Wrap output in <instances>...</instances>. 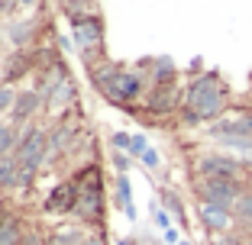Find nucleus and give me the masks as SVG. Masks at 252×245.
I'll return each mask as SVG.
<instances>
[{
    "instance_id": "obj_1",
    "label": "nucleus",
    "mask_w": 252,
    "mask_h": 245,
    "mask_svg": "<svg viewBox=\"0 0 252 245\" xmlns=\"http://www.w3.org/2000/svg\"><path fill=\"white\" fill-rule=\"evenodd\" d=\"M226 104H230V94H226V87L220 81V71H207V75L194 78L185 90V107H191L204 123L207 119H220Z\"/></svg>"
},
{
    "instance_id": "obj_2",
    "label": "nucleus",
    "mask_w": 252,
    "mask_h": 245,
    "mask_svg": "<svg viewBox=\"0 0 252 245\" xmlns=\"http://www.w3.org/2000/svg\"><path fill=\"white\" fill-rule=\"evenodd\" d=\"M194 191H197L200 203H210V207H220V210H233L236 200H239V193H243V187H239V181L200 178L197 184H194Z\"/></svg>"
},
{
    "instance_id": "obj_3",
    "label": "nucleus",
    "mask_w": 252,
    "mask_h": 245,
    "mask_svg": "<svg viewBox=\"0 0 252 245\" xmlns=\"http://www.w3.org/2000/svg\"><path fill=\"white\" fill-rule=\"evenodd\" d=\"M13 158H16L20 168L39 171V164L49 158V136H45L42 129H26L20 145H16V152H13Z\"/></svg>"
},
{
    "instance_id": "obj_4",
    "label": "nucleus",
    "mask_w": 252,
    "mask_h": 245,
    "mask_svg": "<svg viewBox=\"0 0 252 245\" xmlns=\"http://www.w3.org/2000/svg\"><path fill=\"white\" fill-rule=\"evenodd\" d=\"M246 162L226 155V152H210V155L197 158V174L200 178H223V181H239Z\"/></svg>"
},
{
    "instance_id": "obj_5",
    "label": "nucleus",
    "mask_w": 252,
    "mask_h": 245,
    "mask_svg": "<svg viewBox=\"0 0 252 245\" xmlns=\"http://www.w3.org/2000/svg\"><path fill=\"white\" fill-rule=\"evenodd\" d=\"M74 45L81 52H94L104 45V23L100 16H74Z\"/></svg>"
},
{
    "instance_id": "obj_6",
    "label": "nucleus",
    "mask_w": 252,
    "mask_h": 245,
    "mask_svg": "<svg viewBox=\"0 0 252 245\" xmlns=\"http://www.w3.org/2000/svg\"><path fill=\"white\" fill-rule=\"evenodd\" d=\"M178 107H185V94H181L175 84H162V87H152V94L146 97V110L152 116H168Z\"/></svg>"
},
{
    "instance_id": "obj_7",
    "label": "nucleus",
    "mask_w": 252,
    "mask_h": 245,
    "mask_svg": "<svg viewBox=\"0 0 252 245\" xmlns=\"http://www.w3.org/2000/svg\"><path fill=\"white\" fill-rule=\"evenodd\" d=\"M78 197H81V191H78V184L74 181H62L59 187H55L49 197H45V213H74V207H78Z\"/></svg>"
},
{
    "instance_id": "obj_8",
    "label": "nucleus",
    "mask_w": 252,
    "mask_h": 245,
    "mask_svg": "<svg viewBox=\"0 0 252 245\" xmlns=\"http://www.w3.org/2000/svg\"><path fill=\"white\" fill-rule=\"evenodd\" d=\"M197 219L204 223L207 232H217V236L233 232V223H236L233 210H220V207H210V203H200V207H197Z\"/></svg>"
},
{
    "instance_id": "obj_9",
    "label": "nucleus",
    "mask_w": 252,
    "mask_h": 245,
    "mask_svg": "<svg viewBox=\"0 0 252 245\" xmlns=\"http://www.w3.org/2000/svg\"><path fill=\"white\" fill-rule=\"evenodd\" d=\"M74 213L81 216L84 223H97L100 213H104V191H81Z\"/></svg>"
},
{
    "instance_id": "obj_10",
    "label": "nucleus",
    "mask_w": 252,
    "mask_h": 245,
    "mask_svg": "<svg viewBox=\"0 0 252 245\" xmlns=\"http://www.w3.org/2000/svg\"><path fill=\"white\" fill-rule=\"evenodd\" d=\"M142 81H146V78H142L139 71H123V78H120L117 94H113L110 104H126V100H139V97H142Z\"/></svg>"
},
{
    "instance_id": "obj_11",
    "label": "nucleus",
    "mask_w": 252,
    "mask_h": 245,
    "mask_svg": "<svg viewBox=\"0 0 252 245\" xmlns=\"http://www.w3.org/2000/svg\"><path fill=\"white\" fill-rule=\"evenodd\" d=\"M39 107H42V94L39 90H23V94H16L13 119L16 123H26V119H32L39 113Z\"/></svg>"
},
{
    "instance_id": "obj_12",
    "label": "nucleus",
    "mask_w": 252,
    "mask_h": 245,
    "mask_svg": "<svg viewBox=\"0 0 252 245\" xmlns=\"http://www.w3.org/2000/svg\"><path fill=\"white\" fill-rule=\"evenodd\" d=\"M91 78H94L97 90H100L107 100H113V94H117V84H120V78H123V68H117V65H104V68H97Z\"/></svg>"
},
{
    "instance_id": "obj_13",
    "label": "nucleus",
    "mask_w": 252,
    "mask_h": 245,
    "mask_svg": "<svg viewBox=\"0 0 252 245\" xmlns=\"http://www.w3.org/2000/svg\"><path fill=\"white\" fill-rule=\"evenodd\" d=\"M30 71H32V58L26 55V49H16L7 58V65H3V78H7V81H20V78H26Z\"/></svg>"
},
{
    "instance_id": "obj_14",
    "label": "nucleus",
    "mask_w": 252,
    "mask_h": 245,
    "mask_svg": "<svg viewBox=\"0 0 252 245\" xmlns=\"http://www.w3.org/2000/svg\"><path fill=\"white\" fill-rule=\"evenodd\" d=\"M45 100H49V107L52 110H62V107H68L74 100V87L68 78H55V84L49 87V94H45Z\"/></svg>"
},
{
    "instance_id": "obj_15",
    "label": "nucleus",
    "mask_w": 252,
    "mask_h": 245,
    "mask_svg": "<svg viewBox=\"0 0 252 245\" xmlns=\"http://www.w3.org/2000/svg\"><path fill=\"white\" fill-rule=\"evenodd\" d=\"M32 32H36V26H32L30 20H13L7 26V39L16 45V49H26V45L32 42Z\"/></svg>"
},
{
    "instance_id": "obj_16",
    "label": "nucleus",
    "mask_w": 252,
    "mask_h": 245,
    "mask_svg": "<svg viewBox=\"0 0 252 245\" xmlns=\"http://www.w3.org/2000/svg\"><path fill=\"white\" fill-rule=\"evenodd\" d=\"M20 187V164H16L13 155L0 158V191H13Z\"/></svg>"
},
{
    "instance_id": "obj_17",
    "label": "nucleus",
    "mask_w": 252,
    "mask_h": 245,
    "mask_svg": "<svg viewBox=\"0 0 252 245\" xmlns=\"http://www.w3.org/2000/svg\"><path fill=\"white\" fill-rule=\"evenodd\" d=\"M175 78H178V68H175L171 58H156V61H152V81H156V87H162V84H175Z\"/></svg>"
},
{
    "instance_id": "obj_18",
    "label": "nucleus",
    "mask_w": 252,
    "mask_h": 245,
    "mask_svg": "<svg viewBox=\"0 0 252 245\" xmlns=\"http://www.w3.org/2000/svg\"><path fill=\"white\" fill-rule=\"evenodd\" d=\"M117 203L123 207V213L129 219H136V207H133V191H129V178L126 174H117Z\"/></svg>"
},
{
    "instance_id": "obj_19",
    "label": "nucleus",
    "mask_w": 252,
    "mask_h": 245,
    "mask_svg": "<svg viewBox=\"0 0 252 245\" xmlns=\"http://www.w3.org/2000/svg\"><path fill=\"white\" fill-rule=\"evenodd\" d=\"M74 136V129L71 126H59V129H52L49 133V155H59V152H65L68 149V139Z\"/></svg>"
},
{
    "instance_id": "obj_20",
    "label": "nucleus",
    "mask_w": 252,
    "mask_h": 245,
    "mask_svg": "<svg viewBox=\"0 0 252 245\" xmlns=\"http://www.w3.org/2000/svg\"><path fill=\"white\" fill-rule=\"evenodd\" d=\"M233 216H236V223L252 226V191H243V193H239L236 207H233Z\"/></svg>"
},
{
    "instance_id": "obj_21",
    "label": "nucleus",
    "mask_w": 252,
    "mask_h": 245,
    "mask_svg": "<svg viewBox=\"0 0 252 245\" xmlns=\"http://www.w3.org/2000/svg\"><path fill=\"white\" fill-rule=\"evenodd\" d=\"M20 242H23V229L13 216H10V219L0 223V245H20Z\"/></svg>"
},
{
    "instance_id": "obj_22",
    "label": "nucleus",
    "mask_w": 252,
    "mask_h": 245,
    "mask_svg": "<svg viewBox=\"0 0 252 245\" xmlns=\"http://www.w3.org/2000/svg\"><path fill=\"white\" fill-rule=\"evenodd\" d=\"M20 139H16L13 126H0V158H7V152H16Z\"/></svg>"
},
{
    "instance_id": "obj_23",
    "label": "nucleus",
    "mask_w": 252,
    "mask_h": 245,
    "mask_svg": "<svg viewBox=\"0 0 252 245\" xmlns=\"http://www.w3.org/2000/svg\"><path fill=\"white\" fill-rule=\"evenodd\" d=\"M13 104H16V94L7 87V84H0V113H7Z\"/></svg>"
},
{
    "instance_id": "obj_24",
    "label": "nucleus",
    "mask_w": 252,
    "mask_h": 245,
    "mask_svg": "<svg viewBox=\"0 0 252 245\" xmlns=\"http://www.w3.org/2000/svg\"><path fill=\"white\" fill-rule=\"evenodd\" d=\"M165 210H168V213H175L178 219H185V207H181V200L175 197V193H165Z\"/></svg>"
},
{
    "instance_id": "obj_25",
    "label": "nucleus",
    "mask_w": 252,
    "mask_h": 245,
    "mask_svg": "<svg viewBox=\"0 0 252 245\" xmlns=\"http://www.w3.org/2000/svg\"><path fill=\"white\" fill-rule=\"evenodd\" d=\"M146 149H149L146 136H139V133H136V136H133V145H129V155H133V158H139V155H142Z\"/></svg>"
},
{
    "instance_id": "obj_26",
    "label": "nucleus",
    "mask_w": 252,
    "mask_h": 245,
    "mask_svg": "<svg viewBox=\"0 0 252 245\" xmlns=\"http://www.w3.org/2000/svg\"><path fill=\"white\" fill-rule=\"evenodd\" d=\"M181 123H185V126H200L204 119H200L197 113L191 110V107H181Z\"/></svg>"
},
{
    "instance_id": "obj_27",
    "label": "nucleus",
    "mask_w": 252,
    "mask_h": 245,
    "mask_svg": "<svg viewBox=\"0 0 252 245\" xmlns=\"http://www.w3.org/2000/svg\"><path fill=\"white\" fill-rule=\"evenodd\" d=\"M110 145H113V149H129V145H133V136L113 133V136H110Z\"/></svg>"
},
{
    "instance_id": "obj_28",
    "label": "nucleus",
    "mask_w": 252,
    "mask_h": 245,
    "mask_svg": "<svg viewBox=\"0 0 252 245\" xmlns=\"http://www.w3.org/2000/svg\"><path fill=\"white\" fill-rule=\"evenodd\" d=\"M139 162L146 164V168H158V162H162V158H158V152H156V149H146V152L139 155Z\"/></svg>"
},
{
    "instance_id": "obj_29",
    "label": "nucleus",
    "mask_w": 252,
    "mask_h": 245,
    "mask_svg": "<svg viewBox=\"0 0 252 245\" xmlns=\"http://www.w3.org/2000/svg\"><path fill=\"white\" fill-rule=\"evenodd\" d=\"M110 158H113V168H117L120 174H126V168H129V158L120 155V152H110Z\"/></svg>"
},
{
    "instance_id": "obj_30",
    "label": "nucleus",
    "mask_w": 252,
    "mask_h": 245,
    "mask_svg": "<svg viewBox=\"0 0 252 245\" xmlns=\"http://www.w3.org/2000/svg\"><path fill=\"white\" fill-rule=\"evenodd\" d=\"M32 181H36V171L32 168H20V187H32Z\"/></svg>"
},
{
    "instance_id": "obj_31",
    "label": "nucleus",
    "mask_w": 252,
    "mask_h": 245,
    "mask_svg": "<svg viewBox=\"0 0 252 245\" xmlns=\"http://www.w3.org/2000/svg\"><path fill=\"white\" fill-rule=\"evenodd\" d=\"M156 226L158 229H171V219H168V210H156Z\"/></svg>"
},
{
    "instance_id": "obj_32",
    "label": "nucleus",
    "mask_w": 252,
    "mask_h": 245,
    "mask_svg": "<svg viewBox=\"0 0 252 245\" xmlns=\"http://www.w3.org/2000/svg\"><path fill=\"white\" fill-rule=\"evenodd\" d=\"M217 245H246V242L236 236V232H223V236L217 239Z\"/></svg>"
},
{
    "instance_id": "obj_33",
    "label": "nucleus",
    "mask_w": 252,
    "mask_h": 245,
    "mask_svg": "<svg viewBox=\"0 0 252 245\" xmlns=\"http://www.w3.org/2000/svg\"><path fill=\"white\" fill-rule=\"evenodd\" d=\"M20 245H45V239H42V236H36V232H26Z\"/></svg>"
},
{
    "instance_id": "obj_34",
    "label": "nucleus",
    "mask_w": 252,
    "mask_h": 245,
    "mask_svg": "<svg viewBox=\"0 0 252 245\" xmlns=\"http://www.w3.org/2000/svg\"><path fill=\"white\" fill-rule=\"evenodd\" d=\"M165 242H168V245H178V229H165Z\"/></svg>"
},
{
    "instance_id": "obj_35",
    "label": "nucleus",
    "mask_w": 252,
    "mask_h": 245,
    "mask_svg": "<svg viewBox=\"0 0 252 245\" xmlns=\"http://www.w3.org/2000/svg\"><path fill=\"white\" fill-rule=\"evenodd\" d=\"M84 245H104V239H100V236H94V239H84Z\"/></svg>"
},
{
    "instance_id": "obj_36",
    "label": "nucleus",
    "mask_w": 252,
    "mask_h": 245,
    "mask_svg": "<svg viewBox=\"0 0 252 245\" xmlns=\"http://www.w3.org/2000/svg\"><path fill=\"white\" fill-rule=\"evenodd\" d=\"M16 3H20V7H36L39 0H16Z\"/></svg>"
},
{
    "instance_id": "obj_37",
    "label": "nucleus",
    "mask_w": 252,
    "mask_h": 245,
    "mask_svg": "<svg viewBox=\"0 0 252 245\" xmlns=\"http://www.w3.org/2000/svg\"><path fill=\"white\" fill-rule=\"evenodd\" d=\"M68 7H84V3H88V0H65Z\"/></svg>"
},
{
    "instance_id": "obj_38",
    "label": "nucleus",
    "mask_w": 252,
    "mask_h": 245,
    "mask_svg": "<svg viewBox=\"0 0 252 245\" xmlns=\"http://www.w3.org/2000/svg\"><path fill=\"white\" fill-rule=\"evenodd\" d=\"M120 245H136V242H133V239H123V242H120Z\"/></svg>"
},
{
    "instance_id": "obj_39",
    "label": "nucleus",
    "mask_w": 252,
    "mask_h": 245,
    "mask_svg": "<svg viewBox=\"0 0 252 245\" xmlns=\"http://www.w3.org/2000/svg\"><path fill=\"white\" fill-rule=\"evenodd\" d=\"M243 162H246V164H249V168H252V155H246V158H243Z\"/></svg>"
},
{
    "instance_id": "obj_40",
    "label": "nucleus",
    "mask_w": 252,
    "mask_h": 245,
    "mask_svg": "<svg viewBox=\"0 0 252 245\" xmlns=\"http://www.w3.org/2000/svg\"><path fill=\"white\" fill-rule=\"evenodd\" d=\"M0 52H3V36H0Z\"/></svg>"
},
{
    "instance_id": "obj_41",
    "label": "nucleus",
    "mask_w": 252,
    "mask_h": 245,
    "mask_svg": "<svg viewBox=\"0 0 252 245\" xmlns=\"http://www.w3.org/2000/svg\"><path fill=\"white\" fill-rule=\"evenodd\" d=\"M178 245H191V242H178Z\"/></svg>"
},
{
    "instance_id": "obj_42",
    "label": "nucleus",
    "mask_w": 252,
    "mask_h": 245,
    "mask_svg": "<svg viewBox=\"0 0 252 245\" xmlns=\"http://www.w3.org/2000/svg\"><path fill=\"white\" fill-rule=\"evenodd\" d=\"M0 13H3V3H0Z\"/></svg>"
}]
</instances>
